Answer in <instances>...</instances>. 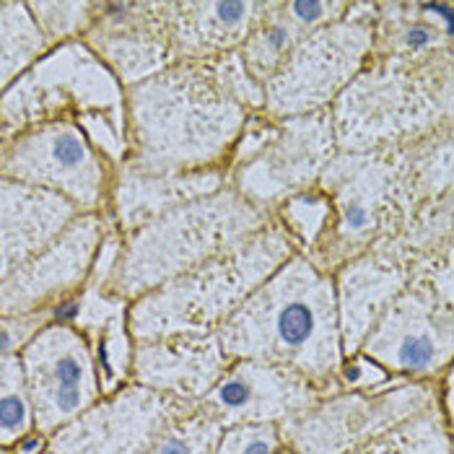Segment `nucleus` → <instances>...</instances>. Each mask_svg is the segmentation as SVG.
<instances>
[{
  "mask_svg": "<svg viewBox=\"0 0 454 454\" xmlns=\"http://www.w3.org/2000/svg\"><path fill=\"white\" fill-rule=\"evenodd\" d=\"M0 454H13V452H11V450H3V452H0Z\"/></svg>",
  "mask_w": 454,
  "mask_h": 454,
  "instance_id": "58836bf2",
  "label": "nucleus"
},
{
  "mask_svg": "<svg viewBox=\"0 0 454 454\" xmlns=\"http://www.w3.org/2000/svg\"><path fill=\"white\" fill-rule=\"evenodd\" d=\"M408 192L419 213L426 203L454 192V128L400 145Z\"/></svg>",
  "mask_w": 454,
  "mask_h": 454,
  "instance_id": "4be33fe9",
  "label": "nucleus"
},
{
  "mask_svg": "<svg viewBox=\"0 0 454 454\" xmlns=\"http://www.w3.org/2000/svg\"><path fill=\"white\" fill-rule=\"evenodd\" d=\"M229 358H252L294 369L327 395L343 392L346 361L335 276L307 252H296L218 330Z\"/></svg>",
  "mask_w": 454,
  "mask_h": 454,
  "instance_id": "f03ea898",
  "label": "nucleus"
},
{
  "mask_svg": "<svg viewBox=\"0 0 454 454\" xmlns=\"http://www.w3.org/2000/svg\"><path fill=\"white\" fill-rule=\"evenodd\" d=\"M317 184L330 195L333 218L319 245L307 254L327 273L400 237L416 215L400 145L338 151Z\"/></svg>",
  "mask_w": 454,
  "mask_h": 454,
  "instance_id": "423d86ee",
  "label": "nucleus"
},
{
  "mask_svg": "<svg viewBox=\"0 0 454 454\" xmlns=\"http://www.w3.org/2000/svg\"><path fill=\"white\" fill-rule=\"evenodd\" d=\"M338 382L343 389H356V392H369V389H380V387L395 385V382H403L397 377H392L387 369H382L377 361L356 353L343 361L340 372H338ZM411 382V380H408Z\"/></svg>",
  "mask_w": 454,
  "mask_h": 454,
  "instance_id": "c9c22d12",
  "label": "nucleus"
},
{
  "mask_svg": "<svg viewBox=\"0 0 454 454\" xmlns=\"http://www.w3.org/2000/svg\"><path fill=\"white\" fill-rule=\"evenodd\" d=\"M372 16H346L307 35L265 83V117L288 120L330 109L374 52Z\"/></svg>",
  "mask_w": 454,
  "mask_h": 454,
  "instance_id": "6e6552de",
  "label": "nucleus"
},
{
  "mask_svg": "<svg viewBox=\"0 0 454 454\" xmlns=\"http://www.w3.org/2000/svg\"><path fill=\"white\" fill-rule=\"evenodd\" d=\"M190 403L128 382L47 439L52 454H148Z\"/></svg>",
  "mask_w": 454,
  "mask_h": 454,
  "instance_id": "ddd939ff",
  "label": "nucleus"
},
{
  "mask_svg": "<svg viewBox=\"0 0 454 454\" xmlns=\"http://www.w3.org/2000/svg\"><path fill=\"white\" fill-rule=\"evenodd\" d=\"M19 356L35 400L36 431L47 439L105 397L94 350L66 319L47 325Z\"/></svg>",
  "mask_w": 454,
  "mask_h": 454,
  "instance_id": "9b49d317",
  "label": "nucleus"
},
{
  "mask_svg": "<svg viewBox=\"0 0 454 454\" xmlns=\"http://www.w3.org/2000/svg\"><path fill=\"white\" fill-rule=\"evenodd\" d=\"M288 19L304 32V35H312L322 27H330L340 19H346V13L353 11V5L348 3H319V0H294V3H283Z\"/></svg>",
  "mask_w": 454,
  "mask_h": 454,
  "instance_id": "f704fd0d",
  "label": "nucleus"
},
{
  "mask_svg": "<svg viewBox=\"0 0 454 454\" xmlns=\"http://www.w3.org/2000/svg\"><path fill=\"white\" fill-rule=\"evenodd\" d=\"M0 278L29 262L86 213L60 192L13 179L0 182Z\"/></svg>",
  "mask_w": 454,
  "mask_h": 454,
  "instance_id": "6ab92c4d",
  "label": "nucleus"
},
{
  "mask_svg": "<svg viewBox=\"0 0 454 454\" xmlns=\"http://www.w3.org/2000/svg\"><path fill=\"white\" fill-rule=\"evenodd\" d=\"M42 454H52V452H50V450H47V452H42Z\"/></svg>",
  "mask_w": 454,
  "mask_h": 454,
  "instance_id": "ea45409f",
  "label": "nucleus"
},
{
  "mask_svg": "<svg viewBox=\"0 0 454 454\" xmlns=\"http://www.w3.org/2000/svg\"><path fill=\"white\" fill-rule=\"evenodd\" d=\"M172 5L175 3L99 5L86 39L128 86L140 83L175 63Z\"/></svg>",
  "mask_w": 454,
  "mask_h": 454,
  "instance_id": "dca6fc26",
  "label": "nucleus"
},
{
  "mask_svg": "<svg viewBox=\"0 0 454 454\" xmlns=\"http://www.w3.org/2000/svg\"><path fill=\"white\" fill-rule=\"evenodd\" d=\"M439 395V382L408 380L369 392L343 389L280 423V434L294 454H350L377 434L428 408Z\"/></svg>",
  "mask_w": 454,
  "mask_h": 454,
  "instance_id": "1a4fd4ad",
  "label": "nucleus"
},
{
  "mask_svg": "<svg viewBox=\"0 0 454 454\" xmlns=\"http://www.w3.org/2000/svg\"><path fill=\"white\" fill-rule=\"evenodd\" d=\"M273 218L288 231V237L296 242V247L307 252V249H315L319 239L325 237L330 218H333V203H330V195L319 184H315L278 203L273 208Z\"/></svg>",
  "mask_w": 454,
  "mask_h": 454,
  "instance_id": "bb28decb",
  "label": "nucleus"
},
{
  "mask_svg": "<svg viewBox=\"0 0 454 454\" xmlns=\"http://www.w3.org/2000/svg\"><path fill=\"white\" fill-rule=\"evenodd\" d=\"M60 317H63V309L3 317V327H0V348H3V353L0 356H16V353H21L47 325L58 322Z\"/></svg>",
  "mask_w": 454,
  "mask_h": 454,
  "instance_id": "72a5a7b5",
  "label": "nucleus"
},
{
  "mask_svg": "<svg viewBox=\"0 0 454 454\" xmlns=\"http://www.w3.org/2000/svg\"><path fill=\"white\" fill-rule=\"evenodd\" d=\"M3 179L60 192L86 213L99 210L105 198V167L83 130L55 117L16 133L3 145Z\"/></svg>",
  "mask_w": 454,
  "mask_h": 454,
  "instance_id": "f8f14e48",
  "label": "nucleus"
},
{
  "mask_svg": "<svg viewBox=\"0 0 454 454\" xmlns=\"http://www.w3.org/2000/svg\"><path fill=\"white\" fill-rule=\"evenodd\" d=\"M350 454H454V434L442 395L420 413L377 434Z\"/></svg>",
  "mask_w": 454,
  "mask_h": 454,
  "instance_id": "5701e85b",
  "label": "nucleus"
},
{
  "mask_svg": "<svg viewBox=\"0 0 454 454\" xmlns=\"http://www.w3.org/2000/svg\"><path fill=\"white\" fill-rule=\"evenodd\" d=\"M29 8L47 39L86 35L99 13L97 3H29Z\"/></svg>",
  "mask_w": 454,
  "mask_h": 454,
  "instance_id": "7c9ffc66",
  "label": "nucleus"
},
{
  "mask_svg": "<svg viewBox=\"0 0 454 454\" xmlns=\"http://www.w3.org/2000/svg\"><path fill=\"white\" fill-rule=\"evenodd\" d=\"M130 153L122 167L143 175L221 169L252 122L265 112V86L247 70L239 50L213 60H182L128 86Z\"/></svg>",
  "mask_w": 454,
  "mask_h": 454,
  "instance_id": "f257e3e1",
  "label": "nucleus"
},
{
  "mask_svg": "<svg viewBox=\"0 0 454 454\" xmlns=\"http://www.w3.org/2000/svg\"><path fill=\"white\" fill-rule=\"evenodd\" d=\"M358 353L397 380L439 382L454 364V315L426 283L413 278L387 307Z\"/></svg>",
  "mask_w": 454,
  "mask_h": 454,
  "instance_id": "9d476101",
  "label": "nucleus"
},
{
  "mask_svg": "<svg viewBox=\"0 0 454 454\" xmlns=\"http://www.w3.org/2000/svg\"><path fill=\"white\" fill-rule=\"evenodd\" d=\"M296 252L301 249L278 221H273L268 229L247 237L200 268L133 301L125 317L130 343L182 333H218Z\"/></svg>",
  "mask_w": 454,
  "mask_h": 454,
  "instance_id": "39448f33",
  "label": "nucleus"
},
{
  "mask_svg": "<svg viewBox=\"0 0 454 454\" xmlns=\"http://www.w3.org/2000/svg\"><path fill=\"white\" fill-rule=\"evenodd\" d=\"M265 3H175L172 47L175 63L213 60L245 44Z\"/></svg>",
  "mask_w": 454,
  "mask_h": 454,
  "instance_id": "412c9836",
  "label": "nucleus"
},
{
  "mask_svg": "<svg viewBox=\"0 0 454 454\" xmlns=\"http://www.w3.org/2000/svg\"><path fill=\"white\" fill-rule=\"evenodd\" d=\"M283 447L278 423H237L223 428L215 454H280Z\"/></svg>",
  "mask_w": 454,
  "mask_h": 454,
  "instance_id": "2f4dec72",
  "label": "nucleus"
},
{
  "mask_svg": "<svg viewBox=\"0 0 454 454\" xmlns=\"http://www.w3.org/2000/svg\"><path fill=\"white\" fill-rule=\"evenodd\" d=\"M35 431V400L21 356H0V447L13 450Z\"/></svg>",
  "mask_w": 454,
  "mask_h": 454,
  "instance_id": "a878e982",
  "label": "nucleus"
},
{
  "mask_svg": "<svg viewBox=\"0 0 454 454\" xmlns=\"http://www.w3.org/2000/svg\"><path fill=\"white\" fill-rule=\"evenodd\" d=\"M343 356H356L385 309L413 280L411 257L392 242L372 247L335 273Z\"/></svg>",
  "mask_w": 454,
  "mask_h": 454,
  "instance_id": "a211bd4d",
  "label": "nucleus"
},
{
  "mask_svg": "<svg viewBox=\"0 0 454 454\" xmlns=\"http://www.w3.org/2000/svg\"><path fill=\"white\" fill-rule=\"evenodd\" d=\"M439 387H442V405H444V413H447L450 428H452L454 434V364L444 372V377L439 380Z\"/></svg>",
  "mask_w": 454,
  "mask_h": 454,
  "instance_id": "e433bc0d",
  "label": "nucleus"
},
{
  "mask_svg": "<svg viewBox=\"0 0 454 454\" xmlns=\"http://www.w3.org/2000/svg\"><path fill=\"white\" fill-rule=\"evenodd\" d=\"M447 36L450 35L439 24L428 19H400L392 27L382 24V29H377L374 47L385 58H420L447 50Z\"/></svg>",
  "mask_w": 454,
  "mask_h": 454,
  "instance_id": "c756f323",
  "label": "nucleus"
},
{
  "mask_svg": "<svg viewBox=\"0 0 454 454\" xmlns=\"http://www.w3.org/2000/svg\"><path fill=\"white\" fill-rule=\"evenodd\" d=\"M413 278L426 283L434 296L454 315V242L436 247L411 262Z\"/></svg>",
  "mask_w": 454,
  "mask_h": 454,
  "instance_id": "473e14b6",
  "label": "nucleus"
},
{
  "mask_svg": "<svg viewBox=\"0 0 454 454\" xmlns=\"http://www.w3.org/2000/svg\"><path fill=\"white\" fill-rule=\"evenodd\" d=\"M304 36L307 35L288 19L283 3H265V11L239 47V55L254 81L265 86Z\"/></svg>",
  "mask_w": 454,
  "mask_h": 454,
  "instance_id": "b1692460",
  "label": "nucleus"
},
{
  "mask_svg": "<svg viewBox=\"0 0 454 454\" xmlns=\"http://www.w3.org/2000/svg\"><path fill=\"white\" fill-rule=\"evenodd\" d=\"M231 358L218 333H182L130 346V382L200 405Z\"/></svg>",
  "mask_w": 454,
  "mask_h": 454,
  "instance_id": "f3484780",
  "label": "nucleus"
},
{
  "mask_svg": "<svg viewBox=\"0 0 454 454\" xmlns=\"http://www.w3.org/2000/svg\"><path fill=\"white\" fill-rule=\"evenodd\" d=\"M338 153L330 109L270 120L247 128L231 161V187L254 206L273 210L286 198L309 190Z\"/></svg>",
  "mask_w": 454,
  "mask_h": 454,
  "instance_id": "0eeeda50",
  "label": "nucleus"
},
{
  "mask_svg": "<svg viewBox=\"0 0 454 454\" xmlns=\"http://www.w3.org/2000/svg\"><path fill=\"white\" fill-rule=\"evenodd\" d=\"M330 397L304 374L252 358H231L223 377L206 395L200 408L223 426L286 423Z\"/></svg>",
  "mask_w": 454,
  "mask_h": 454,
  "instance_id": "2eb2a0df",
  "label": "nucleus"
},
{
  "mask_svg": "<svg viewBox=\"0 0 454 454\" xmlns=\"http://www.w3.org/2000/svg\"><path fill=\"white\" fill-rule=\"evenodd\" d=\"M338 151L397 148L454 128V55L377 58L333 102Z\"/></svg>",
  "mask_w": 454,
  "mask_h": 454,
  "instance_id": "20e7f679",
  "label": "nucleus"
},
{
  "mask_svg": "<svg viewBox=\"0 0 454 454\" xmlns=\"http://www.w3.org/2000/svg\"><path fill=\"white\" fill-rule=\"evenodd\" d=\"M231 182V169H203L190 175H143L122 167L117 184L112 190L114 215L125 234L138 231L140 226L161 218L164 213L210 195Z\"/></svg>",
  "mask_w": 454,
  "mask_h": 454,
  "instance_id": "aec40b11",
  "label": "nucleus"
},
{
  "mask_svg": "<svg viewBox=\"0 0 454 454\" xmlns=\"http://www.w3.org/2000/svg\"><path fill=\"white\" fill-rule=\"evenodd\" d=\"M397 249H403L411 262L436 249L442 245L454 242V192L426 203L423 208L411 218V223L405 226V231L395 239H389Z\"/></svg>",
  "mask_w": 454,
  "mask_h": 454,
  "instance_id": "cd10ccee",
  "label": "nucleus"
},
{
  "mask_svg": "<svg viewBox=\"0 0 454 454\" xmlns=\"http://www.w3.org/2000/svg\"><path fill=\"white\" fill-rule=\"evenodd\" d=\"M223 428L221 420L195 405L164 428L148 454H215Z\"/></svg>",
  "mask_w": 454,
  "mask_h": 454,
  "instance_id": "c85d7f7f",
  "label": "nucleus"
},
{
  "mask_svg": "<svg viewBox=\"0 0 454 454\" xmlns=\"http://www.w3.org/2000/svg\"><path fill=\"white\" fill-rule=\"evenodd\" d=\"M273 221V210L254 206L229 182L128 234L117 260L106 270L102 294L130 307L153 288L268 229Z\"/></svg>",
  "mask_w": 454,
  "mask_h": 454,
  "instance_id": "7ed1b4c3",
  "label": "nucleus"
},
{
  "mask_svg": "<svg viewBox=\"0 0 454 454\" xmlns=\"http://www.w3.org/2000/svg\"><path fill=\"white\" fill-rule=\"evenodd\" d=\"M47 35L36 24L29 3L0 5V52H3V86L27 70L47 47Z\"/></svg>",
  "mask_w": 454,
  "mask_h": 454,
  "instance_id": "393cba45",
  "label": "nucleus"
},
{
  "mask_svg": "<svg viewBox=\"0 0 454 454\" xmlns=\"http://www.w3.org/2000/svg\"><path fill=\"white\" fill-rule=\"evenodd\" d=\"M280 454H294V452H291V450H288V447H283V452H280Z\"/></svg>",
  "mask_w": 454,
  "mask_h": 454,
  "instance_id": "4c0bfd02",
  "label": "nucleus"
},
{
  "mask_svg": "<svg viewBox=\"0 0 454 454\" xmlns=\"http://www.w3.org/2000/svg\"><path fill=\"white\" fill-rule=\"evenodd\" d=\"M106 226L99 210L81 213L68 229L29 262L0 278V315L63 309L91 276Z\"/></svg>",
  "mask_w": 454,
  "mask_h": 454,
  "instance_id": "4468645a",
  "label": "nucleus"
}]
</instances>
